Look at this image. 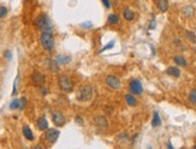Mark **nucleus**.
I'll return each mask as SVG.
<instances>
[{
  "label": "nucleus",
  "mask_w": 196,
  "mask_h": 149,
  "mask_svg": "<svg viewBox=\"0 0 196 149\" xmlns=\"http://www.w3.org/2000/svg\"><path fill=\"white\" fill-rule=\"evenodd\" d=\"M40 42H41V46L46 49L47 52L52 53L54 49V45H55V40H54V35L52 30H45L42 31L41 36H40Z\"/></svg>",
  "instance_id": "f257e3e1"
},
{
  "label": "nucleus",
  "mask_w": 196,
  "mask_h": 149,
  "mask_svg": "<svg viewBox=\"0 0 196 149\" xmlns=\"http://www.w3.org/2000/svg\"><path fill=\"white\" fill-rule=\"evenodd\" d=\"M93 88L89 86V84H86V86H82L78 92L76 94V99L81 102H87V101H90L92 97H93Z\"/></svg>",
  "instance_id": "f03ea898"
},
{
  "label": "nucleus",
  "mask_w": 196,
  "mask_h": 149,
  "mask_svg": "<svg viewBox=\"0 0 196 149\" xmlns=\"http://www.w3.org/2000/svg\"><path fill=\"white\" fill-rule=\"evenodd\" d=\"M58 86L65 93H71L73 90L72 79L69 76H66V74H60V76L58 77Z\"/></svg>",
  "instance_id": "7ed1b4c3"
},
{
  "label": "nucleus",
  "mask_w": 196,
  "mask_h": 149,
  "mask_svg": "<svg viewBox=\"0 0 196 149\" xmlns=\"http://www.w3.org/2000/svg\"><path fill=\"white\" fill-rule=\"evenodd\" d=\"M35 26L41 30V31H45V30H52V23L48 18L47 14H41L39 16V17L35 19Z\"/></svg>",
  "instance_id": "20e7f679"
},
{
  "label": "nucleus",
  "mask_w": 196,
  "mask_h": 149,
  "mask_svg": "<svg viewBox=\"0 0 196 149\" xmlns=\"http://www.w3.org/2000/svg\"><path fill=\"white\" fill-rule=\"evenodd\" d=\"M105 82H106V84H107V86H108L111 89H113V90H118V89H120V87H121V81H120V78L117 77V76H114V74H108V76L106 77Z\"/></svg>",
  "instance_id": "39448f33"
},
{
  "label": "nucleus",
  "mask_w": 196,
  "mask_h": 149,
  "mask_svg": "<svg viewBox=\"0 0 196 149\" xmlns=\"http://www.w3.org/2000/svg\"><path fill=\"white\" fill-rule=\"evenodd\" d=\"M59 135H60V131L59 130H57V129H47L46 132H45V139L50 144H53V143H55L57 141H58Z\"/></svg>",
  "instance_id": "423d86ee"
},
{
  "label": "nucleus",
  "mask_w": 196,
  "mask_h": 149,
  "mask_svg": "<svg viewBox=\"0 0 196 149\" xmlns=\"http://www.w3.org/2000/svg\"><path fill=\"white\" fill-rule=\"evenodd\" d=\"M129 90L134 95H141L143 93L142 83L138 79H131L129 82Z\"/></svg>",
  "instance_id": "0eeeda50"
},
{
  "label": "nucleus",
  "mask_w": 196,
  "mask_h": 149,
  "mask_svg": "<svg viewBox=\"0 0 196 149\" xmlns=\"http://www.w3.org/2000/svg\"><path fill=\"white\" fill-rule=\"evenodd\" d=\"M31 81H32V83H34L36 87H42L46 83V76H45V74H42L41 72L35 71L34 73L31 74Z\"/></svg>",
  "instance_id": "6e6552de"
},
{
  "label": "nucleus",
  "mask_w": 196,
  "mask_h": 149,
  "mask_svg": "<svg viewBox=\"0 0 196 149\" xmlns=\"http://www.w3.org/2000/svg\"><path fill=\"white\" fill-rule=\"evenodd\" d=\"M52 121L55 126L60 128V126L64 125L66 120H65V115L61 112H53L52 113Z\"/></svg>",
  "instance_id": "1a4fd4ad"
},
{
  "label": "nucleus",
  "mask_w": 196,
  "mask_h": 149,
  "mask_svg": "<svg viewBox=\"0 0 196 149\" xmlns=\"http://www.w3.org/2000/svg\"><path fill=\"white\" fill-rule=\"evenodd\" d=\"M94 125L97 126L99 129H107L108 128V120L106 119V117L104 115H96V117L93 119Z\"/></svg>",
  "instance_id": "9d476101"
},
{
  "label": "nucleus",
  "mask_w": 196,
  "mask_h": 149,
  "mask_svg": "<svg viewBox=\"0 0 196 149\" xmlns=\"http://www.w3.org/2000/svg\"><path fill=\"white\" fill-rule=\"evenodd\" d=\"M36 126L40 131H46L48 129V121H47L46 117H40L36 121Z\"/></svg>",
  "instance_id": "9b49d317"
},
{
  "label": "nucleus",
  "mask_w": 196,
  "mask_h": 149,
  "mask_svg": "<svg viewBox=\"0 0 196 149\" xmlns=\"http://www.w3.org/2000/svg\"><path fill=\"white\" fill-rule=\"evenodd\" d=\"M57 63L59 65H66L71 61V55H65V54H59L57 57Z\"/></svg>",
  "instance_id": "f8f14e48"
},
{
  "label": "nucleus",
  "mask_w": 196,
  "mask_h": 149,
  "mask_svg": "<svg viewBox=\"0 0 196 149\" xmlns=\"http://www.w3.org/2000/svg\"><path fill=\"white\" fill-rule=\"evenodd\" d=\"M22 131H23V136L26 137L28 141H34V134H32L31 129L28 125H24L23 129H22Z\"/></svg>",
  "instance_id": "ddd939ff"
},
{
  "label": "nucleus",
  "mask_w": 196,
  "mask_h": 149,
  "mask_svg": "<svg viewBox=\"0 0 196 149\" xmlns=\"http://www.w3.org/2000/svg\"><path fill=\"white\" fill-rule=\"evenodd\" d=\"M166 73L175 78H178L181 76V70H179V68H177V66H171V68H168L166 70Z\"/></svg>",
  "instance_id": "4468645a"
},
{
  "label": "nucleus",
  "mask_w": 196,
  "mask_h": 149,
  "mask_svg": "<svg viewBox=\"0 0 196 149\" xmlns=\"http://www.w3.org/2000/svg\"><path fill=\"white\" fill-rule=\"evenodd\" d=\"M125 101H126V103H128L129 106H131V107H135V106L137 105V99H136V96H135L134 94H131V93H129V94L125 95Z\"/></svg>",
  "instance_id": "2eb2a0df"
},
{
  "label": "nucleus",
  "mask_w": 196,
  "mask_h": 149,
  "mask_svg": "<svg viewBox=\"0 0 196 149\" xmlns=\"http://www.w3.org/2000/svg\"><path fill=\"white\" fill-rule=\"evenodd\" d=\"M123 17H124V19H125V21L131 22V21L135 18V12H134L131 9H129V7H126V9L124 10V12H123Z\"/></svg>",
  "instance_id": "dca6fc26"
},
{
  "label": "nucleus",
  "mask_w": 196,
  "mask_h": 149,
  "mask_svg": "<svg viewBox=\"0 0 196 149\" xmlns=\"http://www.w3.org/2000/svg\"><path fill=\"white\" fill-rule=\"evenodd\" d=\"M157 6L161 12H166L168 10V1L167 0H157Z\"/></svg>",
  "instance_id": "f3484780"
},
{
  "label": "nucleus",
  "mask_w": 196,
  "mask_h": 149,
  "mask_svg": "<svg viewBox=\"0 0 196 149\" xmlns=\"http://www.w3.org/2000/svg\"><path fill=\"white\" fill-rule=\"evenodd\" d=\"M161 125V118H160V115H159V113L155 111L154 113H153V119H152V126L153 128H158V126H160Z\"/></svg>",
  "instance_id": "a211bd4d"
},
{
  "label": "nucleus",
  "mask_w": 196,
  "mask_h": 149,
  "mask_svg": "<svg viewBox=\"0 0 196 149\" xmlns=\"http://www.w3.org/2000/svg\"><path fill=\"white\" fill-rule=\"evenodd\" d=\"M173 61H175L178 66H183V68H185V66L188 65L186 59H185V58H183L182 55H176V57L173 58Z\"/></svg>",
  "instance_id": "6ab92c4d"
},
{
  "label": "nucleus",
  "mask_w": 196,
  "mask_h": 149,
  "mask_svg": "<svg viewBox=\"0 0 196 149\" xmlns=\"http://www.w3.org/2000/svg\"><path fill=\"white\" fill-rule=\"evenodd\" d=\"M59 64L57 63V60H48V69L51 72H58L59 71Z\"/></svg>",
  "instance_id": "aec40b11"
},
{
  "label": "nucleus",
  "mask_w": 196,
  "mask_h": 149,
  "mask_svg": "<svg viewBox=\"0 0 196 149\" xmlns=\"http://www.w3.org/2000/svg\"><path fill=\"white\" fill-rule=\"evenodd\" d=\"M182 12H183V14L185 16V17H191V16L194 14V12H195V10H194L193 6H185V7H183Z\"/></svg>",
  "instance_id": "412c9836"
},
{
  "label": "nucleus",
  "mask_w": 196,
  "mask_h": 149,
  "mask_svg": "<svg viewBox=\"0 0 196 149\" xmlns=\"http://www.w3.org/2000/svg\"><path fill=\"white\" fill-rule=\"evenodd\" d=\"M107 23L108 24H117L119 23V16L116 14V13H111L107 18Z\"/></svg>",
  "instance_id": "4be33fe9"
},
{
  "label": "nucleus",
  "mask_w": 196,
  "mask_h": 149,
  "mask_svg": "<svg viewBox=\"0 0 196 149\" xmlns=\"http://www.w3.org/2000/svg\"><path fill=\"white\" fill-rule=\"evenodd\" d=\"M189 101L193 105H196V89H191L189 93Z\"/></svg>",
  "instance_id": "5701e85b"
},
{
  "label": "nucleus",
  "mask_w": 196,
  "mask_h": 149,
  "mask_svg": "<svg viewBox=\"0 0 196 149\" xmlns=\"http://www.w3.org/2000/svg\"><path fill=\"white\" fill-rule=\"evenodd\" d=\"M10 110H19V100L18 99H14V100L11 101L10 103Z\"/></svg>",
  "instance_id": "b1692460"
},
{
  "label": "nucleus",
  "mask_w": 196,
  "mask_h": 149,
  "mask_svg": "<svg viewBox=\"0 0 196 149\" xmlns=\"http://www.w3.org/2000/svg\"><path fill=\"white\" fill-rule=\"evenodd\" d=\"M185 35H186L188 40H189L190 42H193V43L196 42V36H195V34H194L193 31H185Z\"/></svg>",
  "instance_id": "393cba45"
},
{
  "label": "nucleus",
  "mask_w": 196,
  "mask_h": 149,
  "mask_svg": "<svg viewBox=\"0 0 196 149\" xmlns=\"http://www.w3.org/2000/svg\"><path fill=\"white\" fill-rule=\"evenodd\" d=\"M26 106H27V99L26 97L19 99V110L23 111L24 108H26Z\"/></svg>",
  "instance_id": "a878e982"
},
{
  "label": "nucleus",
  "mask_w": 196,
  "mask_h": 149,
  "mask_svg": "<svg viewBox=\"0 0 196 149\" xmlns=\"http://www.w3.org/2000/svg\"><path fill=\"white\" fill-rule=\"evenodd\" d=\"M7 16V9L5 6H0V18H4Z\"/></svg>",
  "instance_id": "bb28decb"
},
{
  "label": "nucleus",
  "mask_w": 196,
  "mask_h": 149,
  "mask_svg": "<svg viewBox=\"0 0 196 149\" xmlns=\"http://www.w3.org/2000/svg\"><path fill=\"white\" fill-rule=\"evenodd\" d=\"M113 47H114V42L112 41V42H110L108 45H106L104 48L100 49V53H102V52H105V51H108V49H111V48H113Z\"/></svg>",
  "instance_id": "cd10ccee"
},
{
  "label": "nucleus",
  "mask_w": 196,
  "mask_h": 149,
  "mask_svg": "<svg viewBox=\"0 0 196 149\" xmlns=\"http://www.w3.org/2000/svg\"><path fill=\"white\" fill-rule=\"evenodd\" d=\"M81 27L84 28V29H92L94 26H93L92 22H83L82 24H81Z\"/></svg>",
  "instance_id": "c85d7f7f"
},
{
  "label": "nucleus",
  "mask_w": 196,
  "mask_h": 149,
  "mask_svg": "<svg viewBox=\"0 0 196 149\" xmlns=\"http://www.w3.org/2000/svg\"><path fill=\"white\" fill-rule=\"evenodd\" d=\"M17 81H18V76L17 78L14 79V83H13V90H12V96H14L16 94H17Z\"/></svg>",
  "instance_id": "c756f323"
},
{
  "label": "nucleus",
  "mask_w": 196,
  "mask_h": 149,
  "mask_svg": "<svg viewBox=\"0 0 196 149\" xmlns=\"http://www.w3.org/2000/svg\"><path fill=\"white\" fill-rule=\"evenodd\" d=\"M5 58L10 61V60L12 59V52H11V51H6V52H5Z\"/></svg>",
  "instance_id": "7c9ffc66"
},
{
  "label": "nucleus",
  "mask_w": 196,
  "mask_h": 149,
  "mask_svg": "<svg viewBox=\"0 0 196 149\" xmlns=\"http://www.w3.org/2000/svg\"><path fill=\"white\" fill-rule=\"evenodd\" d=\"M128 138H129V136H128L126 132H123L121 135H119V139H121V141H126Z\"/></svg>",
  "instance_id": "2f4dec72"
},
{
  "label": "nucleus",
  "mask_w": 196,
  "mask_h": 149,
  "mask_svg": "<svg viewBox=\"0 0 196 149\" xmlns=\"http://www.w3.org/2000/svg\"><path fill=\"white\" fill-rule=\"evenodd\" d=\"M101 1H102V4L105 5L106 9H110V7H111V3H110V0H101Z\"/></svg>",
  "instance_id": "473e14b6"
},
{
  "label": "nucleus",
  "mask_w": 196,
  "mask_h": 149,
  "mask_svg": "<svg viewBox=\"0 0 196 149\" xmlns=\"http://www.w3.org/2000/svg\"><path fill=\"white\" fill-rule=\"evenodd\" d=\"M76 123L79 124V125H83V120H82V118H81V117H78V115L76 117Z\"/></svg>",
  "instance_id": "72a5a7b5"
},
{
  "label": "nucleus",
  "mask_w": 196,
  "mask_h": 149,
  "mask_svg": "<svg viewBox=\"0 0 196 149\" xmlns=\"http://www.w3.org/2000/svg\"><path fill=\"white\" fill-rule=\"evenodd\" d=\"M155 28V22L153 21V22H150V24H149V29H154Z\"/></svg>",
  "instance_id": "f704fd0d"
},
{
  "label": "nucleus",
  "mask_w": 196,
  "mask_h": 149,
  "mask_svg": "<svg viewBox=\"0 0 196 149\" xmlns=\"http://www.w3.org/2000/svg\"><path fill=\"white\" fill-rule=\"evenodd\" d=\"M47 93H48V92H47L46 88H41V94H42V95H46Z\"/></svg>",
  "instance_id": "c9c22d12"
},
{
  "label": "nucleus",
  "mask_w": 196,
  "mask_h": 149,
  "mask_svg": "<svg viewBox=\"0 0 196 149\" xmlns=\"http://www.w3.org/2000/svg\"><path fill=\"white\" fill-rule=\"evenodd\" d=\"M167 147H168V148H170V149H172V148H173V146H172V144H171V143H170V142H168V143H167Z\"/></svg>",
  "instance_id": "e433bc0d"
},
{
  "label": "nucleus",
  "mask_w": 196,
  "mask_h": 149,
  "mask_svg": "<svg viewBox=\"0 0 196 149\" xmlns=\"http://www.w3.org/2000/svg\"><path fill=\"white\" fill-rule=\"evenodd\" d=\"M194 148H196V144H195V146H194Z\"/></svg>",
  "instance_id": "4c0bfd02"
}]
</instances>
